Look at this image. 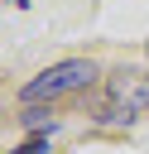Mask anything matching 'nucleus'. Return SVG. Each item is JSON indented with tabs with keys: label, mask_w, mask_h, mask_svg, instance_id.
<instances>
[{
	"label": "nucleus",
	"mask_w": 149,
	"mask_h": 154,
	"mask_svg": "<svg viewBox=\"0 0 149 154\" xmlns=\"http://www.w3.org/2000/svg\"><path fill=\"white\" fill-rule=\"evenodd\" d=\"M91 77H96V67H91L87 58H62V63H53L48 72H38L34 82H24L19 101H24V106H38V101H53V96H62V91H82V87H91Z\"/></svg>",
	"instance_id": "f257e3e1"
},
{
	"label": "nucleus",
	"mask_w": 149,
	"mask_h": 154,
	"mask_svg": "<svg viewBox=\"0 0 149 154\" xmlns=\"http://www.w3.org/2000/svg\"><path fill=\"white\" fill-rule=\"evenodd\" d=\"M111 101H120L125 111H144L149 106V72H135V67L115 72L111 77Z\"/></svg>",
	"instance_id": "f03ea898"
},
{
	"label": "nucleus",
	"mask_w": 149,
	"mask_h": 154,
	"mask_svg": "<svg viewBox=\"0 0 149 154\" xmlns=\"http://www.w3.org/2000/svg\"><path fill=\"white\" fill-rule=\"evenodd\" d=\"M24 125H29V130H43V125L53 130V116H48V111H24Z\"/></svg>",
	"instance_id": "7ed1b4c3"
},
{
	"label": "nucleus",
	"mask_w": 149,
	"mask_h": 154,
	"mask_svg": "<svg viewBox=\"0 0 149 154\" xmlns=\"http://www.w3.org/2000/svg\"><path fill=\"white\" fill-rule=\"evenodd\" d=\"M10 154H48V140H29V144H19V149H10Z\"/></svg>",
	"instance_id": "20e7f679"
}]
</instances>
